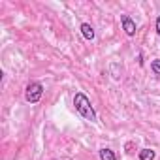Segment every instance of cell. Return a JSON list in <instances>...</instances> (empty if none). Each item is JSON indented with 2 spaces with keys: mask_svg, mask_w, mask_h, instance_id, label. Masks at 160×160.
I'll use <instances>...</instances> for the list:
<instances>
[{
  "mask_svg": "<svg viewBox=\"0 0 160 160\" xmlns=\"http://www.w3.org/2000/svg\"><path fill=\"white\" fill-rule=\"evenodd\" d=\"M139 160H154V151L152 149H141L139 151Z\"/></svg>",
  "mask_w": 160,
  "mask_h": 160,
  "instance_id": "cell-6",
  "label": "cell"
},
{
  "mask_svg": "<svg viewBox=\"0 0 160 160\" xmlns=\"http://www.w3.org/2000/svg\"><path fill=\"white\" fill-rule=\"evenodd\" d=\"M73 106H75V111L81 115L83 119H87V121H96V111H94V108L91 106V100L83 94V92H77L75 96H73Z\"/></svg>",
  "mask_w": 160,
  "mask_h": 160,
  "instance_id": "cell-1",
  "label": "cell"
},
{
  "mask_svg": "<svg viewBox=\"0 0 160 160\" xmlns=\"http://www.w3.org/2000/svg\"><path fill=\"white\" fill-rule=\"evenodd\" d=\"M151 70H152L156 75H160V58H156V60L151 62Z\"/></svg>",
  "mask_w": 160,
  "mask_h": 160,
  "instance_id": "cell-7",
  "label": "cell"
},
{
  "mask_svg": "<svg viewBox=\"0 0 160 160\" xmlns=\"http://www.w3.org/2000/svg\"><path fill=\"white\" fill-rule=\"evenodd\" d=\"M156 32H158V36H160V15H158V19H156Z\"/></svg>",
  "mask_w": 160,
  "mask_h": 160,
  "instance_id": "cell-8",
  "label": "cell"
},
{
  "mask_svg": "<svg viewBox=\"0 0 160 160\" xmlns=\"http://www.w3.org/2000/svg\"><path fill=\"white\" fill-rule=\"evenodd\" d=\"M100 160H117V156L111 149L104 147V149H100Z\"/></svg>",
  "mask_w": 160,
  "mask_h": 160,
  "instance_id": "cell-5",
  "label": "cell"
},
{
  "mask_svg": "<svg viewBox=\"0 0 160 160\" xmlns=\"http://www.w3.org/2000/svg\"><path fill=\"white\" fill-rule=\"evenodd\" d=\"M81 34H83V38L89 40V42L94 40V28H92L89 23H83V25H81Z\"/></svg>",
  "mask_w": 160,
  "mask_h": 160,
  "instance_id": "cell-4",
  "label": "cell"
},
{
  "mask_svg": "<svg viewBox=\"0 0 160 160\" xmlns=\"http://www.w3.org/2000/svg\"><path fill=\"white\" fill-rule=\"evenodd\" d=\"M121 23H122V28H124V32H126L128 36H134V34H136V23H134L128 15H122V17H121Z\"/></svg>",
  "mask_w": 160,
  "mask_h": 160,
  "instance_id": "cell-3",
  "label": "cell"
},
{
  "mask_svg": "<svg viewBox=\"0 0 160 160\" xmlns=\"http://www.w3.org/2000/svg\"><path fill=\"white\" fill-rule=\"evenodd\" d=\"M42 94H43V87H42V83L34 81V83H30V85L27 87V91H25V100H27L28 104H36V102H40Z\"/></svg>",
  "mask_w": 160,
  "mask_h": 160,
  "instance_id": "cell-2",
  "label": "cell"
}]
</instances>
